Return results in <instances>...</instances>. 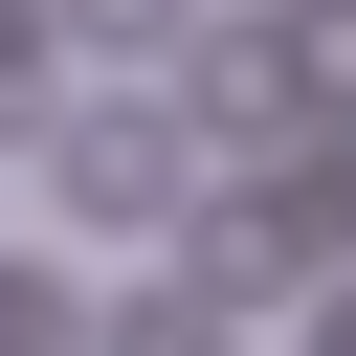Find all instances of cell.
Masks as SVG:
<instances>
[{"instance_id":"6da1fadb","label":"cell","mask_w":356,"mask_h":356,"mask_svg":"<svg viewBox=\"0 0 356 356\" xmlns=\"http://www.w3.org/2000/svg\"><path fill=\"white\" fill-rule=\"evenodd\" d=\"M356 245V156H289V178H245V200H200V289L245 312V289H312Z\"/></svg>"},{"instance_id":"7a4b0ae2","label":"cell","mask_w":356,"mask_h":356,"mask_svg":"<svg viewBox=\"0 0 356 356\" xmlns=\"http://www.w3.org/2000/svg\"><path fill=\"white\" fill-rule=\"evenodd\" d=\"M67 222H178V134L156 111H89L67 134Z\"/></svg>"},{"instance_id":"3957f363","label":"cell","mask_w":356,"mask_h":356,"mask_svg":"<svg viewBox=\"0 0 356 356\" xmlns=\"http://www.w3.org/2000/svg\"><path fill=\"white\" fill-rule=\"evenodd\" d=\"M178 89H200V111H222V134H289V111H312V67H289V44H200V67H178Z\"/></svg>"},{"instance_id":"277c9868","label":"cell","mask_w":356,"mask_h":356,"mask_svg":"<svg viewBox=\"0 0 356 356\" xmlns=\"http://www.w3.org/2000/svg\"><path fill=\"white\" fill-rule=\"evenodd\" d=\"M89 356H222V289H200V267H178V289H134V312H111V334H89Z\"/></svg>"},{"instance_id":"5b68a950","label":"cell","mask_w":356,"mask_h":356,"mask_svg":"<svg viewBox=\"0 0 356 356\" xmlns=\"http://www.w3.org/2000/svg\"><path fill=\"white\" fill-rule=\"evenodd\" d=\"M0 356H89V312H67L44 267H0Z\"/></svg>"},{"instance_id":"8992f818","label":"cell","mask_w":356,"mask_h":356,"mask_svg":"<svg viewBox=\"0 0 356 356\" xmlns=\"http://www.w3.org/2000/svg\"><path fill=\"white\" fill-rule=\"evenodd\" d=\"M44 22H89V44H178V0H44Z\"/></svg>"},{"instance_id":"52a82bcc","label":"cell","mask_w":356,"mask_h":356,"mask_svg":"<svg viewBox=\"0 0 356 356\" xmlns=\"http://www.w3.org/2000/svg\"><path fill=\"white\" fill-rule=\"evenodd\" d=\"M22 67H44V0H0V89H22Z\"/></svg>"},{"instance_id":"ba28073f","label":"cell","mask_w":356,"mask_h":356,"mask_svg":"<svg viewBox=\"0 0 356 356\" xmlns=\"http://www.w3.org/2000/svg\"><path fill=\"white\" fill-rule=\"evenodd\" d=\"M312 356H356V289H334V312H312Z\"/></svg>"}]
</instances>
